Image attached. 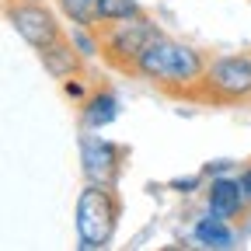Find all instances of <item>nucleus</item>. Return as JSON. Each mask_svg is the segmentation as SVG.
I'll list each match as a JSON object with an SVG mask.
<instances>
[{"instance_id": "12", "label": "nucleus", "mask_w": 251, "mask_h": 251, "mask_svg": "<svg viewBox=\"0 0 251 251\" xmlns=\"http://www.w3.org/2000/svg\"><path fill=\"white\" fill-rule=\"evenodd\" d=\"M143 7L136 4V0H98V25L101 21H122V18H133L140 14ZM94 25V28H98Z\"/></svg>"}, {"instance_id": "10", "label": "nucleus", "mask_w": 251, "mask_h": 251, "mask_svg": "<svg viewBox=\"0 0 251 251\" xmlns=\"http://www.w3.org/2000/svg\"><path fill=\"white\" fill-rule=\"evenodd\" d=\"M196 241L202 244V248H234L237 244V234H234V227H230V220H224V216H202L199 224H196Z\"/></svg>"}, {"instance_id": "4", "label": "nucleus", "mask_w": 251, "mask_h": 251, "mask_svg": "<svg viewBox=\"0 0 251 251\" xmlns=\"http://www.w3.org/2000/svg\"><path fill=\"white\" fill-rule=\"evenodd\" d=\"M196 105L206 108H251V49L213 56L199 80Z\"/></svg>"}, {"instance_id": "2", "label": "nucleus", "mask_w": 251, "mask_h": 251, "mask_svg": "<svg viewBox=\"0 0 251 251\" xmlns=\"http://www.w3.org/2000/svg\"><path fill=\"white\" fill-rule=\"evenodd\" d=\"M161 31L164 28L157 25V18L150 11H140V14L122 18V21H101L94 28V35H98V59L122 77H136L140 56L147 52V46Z\"/></svg>"}, {"instance_id": "13", "label": "nucleus", "mask_w": 251, "mask_h": 251, "mask_svg": "<svg viewBox=\"0 0 251 251\" xmlns=\"http://www.w3.org/2000/svg\"><path fill=\"white\" fill-rule=\"evenodd\" d=\"M230 171H234V164H230V161H216V164H206V168H202V175H206V178H216V175H230Z\"/></svg>"}, {"instance_id": "7", "label": "nucleus", "mask_w": 251, "mask_h": 251, "mask_svg": "<svg viewBox=\"0 0 251 251\" xmlns=\"http://www.w3.org/2000/svg\"><path fill=\"white\" fill-rule=\"evenodd\" d=\"M35 56H39L42 67H46V74L56 77L59 84L70 80V77H84L87 74V56L77 49V42H74L70 31H63L59 39H52L42 49H35Z\"/></svg>"}, {"instance_id": "5", "label": "nucleus", "mask_w": 251, "mask_h": 251, "mask_svg": "<svg viewBox=\"0 0 251 251\" xmlns=\"http://www.w3.org/2000/svg\"><path fill=\"white\" fill-rule=\"evenodd\" d=\"M4 18L18 31V39L31 49H42L46 42L67 31L49 0H4Z\"/></svg>"}, {"instance_id": "11", "label": "nucleus", "mask_w": 251, "mask_h": 251, "mask_svg": "<svg viewBox=\"0 0 251 251\" xmlns=\"http://www.w3.org/2000/svg\"><path fill=\"white\" fill-rule=\"evenodd\" d=\"M52 4L77 28H94L98 25V0H52Z\"/></svg>"}, {"instance_id": "3", "label": "nucleus", "mask_w": 251, "mask_h": 251, "mask_svg": "<svg viewBox=\"0 0 251 251\" xmlns=\"http://www.w3.org/2000/svg\"><path fill=\"white\" fill-rule=\"evenodd\" d=\"M122 216V196L115 185L101 181H84L74 206V227H77V248L84 251H101L112 244Z\"/></svg>"}, {"instance_id": "14", "label": "nucleus", "mask_w": 251, "mask_h": 251, "mask_svg": "<svg viewBox=\"0 0 251 251\" xmlns=\"http://www.w3.org/2000/svg\"><path fill=\"white\" fill-rule=\"evenodd\" d=\"M206 175H199V178H188V181H171V188H175V192H192V188L202 181Z\"/></svg>"}, {"instance_id": "1", "label": "nucleus", "mask_w": 251, "mask_h": 251, "mask_svg": "<svg viewBox=\"0 0 251 251\" xmlns=\"http://www.w3.org/2000/svg\"><path fill=\"white\" fill-rule=\"evenodd\" d=\"M209 59L202 49L188 46V42H178L171 39L168 31H161L147 52L140 56V67H136V77L147 80L150 87H157V94H164L171 101H181V105H196V91H199V80L209 67Z\"/></svg>"}, {"instance_id": "9", "label": "nucleus", "mask_w": 251, "mask_h": 251, "mask_svg": "<svg viewBox=\"0 0 251 251\" xmlns=\"http://www.w3.org/2000/svg\"><path fill=\"white\" fill-rule=\"evenodd\" d=\"M115 115H119V98L108 87H94L80 101V126L84 129H105Z\"/></svg>"}, {"instance_id": "8", "label": "nucleus", "mask_w": 251, "mask_h": 251, "mask_svg": "<svg viewBox=\"0 0 251 251\" xmlns=\"http://www.w3.org/2000/svg\"><path fill=\"white\" fill-rule=\"evenodd\" d=\"M206 206L213 216H224V220H241V216H251V199L244 196V188L237 178L230 175H216L209 178L206 185Z\"/></svg>"}, {"instance_id": "6", "label": "nucleus", "mask_w": 251, "mask_h": 251, "mask_svg": "<svg viewBox=\"0 0 251 251\" xmlns=\"http://www.w3.org/2000/svg\"><path fill=\"white\" fill-rule=\"evenodd\" d=\"M129 161V147L112 143L105 136H94V129H84L80 136V168L87 181H101V185H115L126 171Z\"/></svg>"}]
</instances>
